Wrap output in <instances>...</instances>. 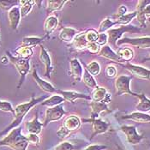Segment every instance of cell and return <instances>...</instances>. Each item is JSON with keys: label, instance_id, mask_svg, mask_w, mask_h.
Listing matches in <instances>:
<instances>
[{"label": "cell", "instance_id": "8992f818", "mask_svg": "<svg viewBox=\"0 0 150 150\" xmlns=\"http://www.w3.org/2000/svg\"><path fill=\"white\" fill-rule=\"evenodd\" d=\"M136 11L141 28H146V21L150 19V0L138 1Z\"/></svg>", "mask_w": 150, "mask_h": 150}, {"label": "cell", "instance_id": "8d00e7d4", "mask_svg": "<svg viewBox=\"0 0 150 150\" xmlns=\"http://www.w3.org/2000/svg\"><path fill=\"white\" fill-rule=\"evenodd\" d=\"M19 6V1L17 0H10V1H0V9L3 11H9L15 6Z\"/></svg>", "mask_w": 150, "mask_h": 150}, {"label": "cell", "instance_id": "3957f363", "mask_svg": "<svg viewBox=\"0 0 150 150\" xmlns=\"http://www.w3.org/2000/svg\"><path fill=\"white\" fill-rule=\"evenodd\" d=\"M6 56L9 58L10 62L15 66V68L18 71L20 75V79H19V83L17 85V88H20L25 81L26 76L28 73L30 71V63L29 59H24V58H20L12 55L11 53L7 51L6 52Z\"/></svg>", "mask_w": 150, "mask_h": 150}, {"label": "cell", "instance_id": "4fadbf2b", "mask_svg": "<svg viewBox=\"0 0 150 150\" xmlns=\"http://www.w3.org/2000/svg\"><path fill=\"white\" fill-rule=\"evenodd\" d=\"M81 121L80 118L76 115H70L68 116L63 122L62 127L64 129H66V131H68L69 134L72 132L76 131L77 129H79L81 127Z\"/></svg>", "mask_w": 150, "mask_h": 150}, {"label": "cell", "instance_id": "f907efd6", "mask_svg": "<svg viewBox=\"0 0 150 150\" xmlns=\"http://www.w3.org/2000/svg\"><path fill=\"white\" fill-rule=\"evenodd\" d=\"M0 45H1V38H0Z\"/></svg>", "mask_w": 150, "mask_h": 150}, {"label": "cell", "instance_id": "d6a6232c", "mask_svg": "<svg viewBox=\"0 0 150 150\" xmlns=\"http://www.w3.org/2000/svg\"><path fill=\"white\" fill-rule=\"evenodd\" d=\"M137 17V11L131 12V13H127L124 16H121L117 18L114 19L113 21H115V23H117V25H120V26H126L129 25L130 22Z\"/></svg>", "mask_w": 150, "mask_h": 150}, {"label": "cell", "instance_id": "603a6c76", "mask_svg": "<svg viewBox=\"0 0 150 150\" xmlns=\"http://www.w3.org/2000/svg\"><path fill=\"white\" fill-rule=\"evenodd\" d=\"M77 35V31L73 28H63L58 35V38L60 40L69 43L71 42L76 35Z\"/></svg>", "mask_w": 150, "mask_h": 150}, {"label": "cell", "instance_id": "ac0fdd59", "mask_svg": "<svg viewBox=\"0 0 150 150\" xmlns=\"http://www.w3.org/2000/svg\"><path fill=\"white\" fill-rule=\"evenodd\" d=\"M21 12H20V6H15L8 11V19L10 23V27L13 30L17 29L20 21H21Z\"/></svg>", "mask_w": 150, "mask_h": 150}, {"label": "cell", "instance_id": "836d02e7", "mask_svg": "<svg viewBox=\"0 0 150 150\" xmlns=\"http://www.w3.org/2000/svg\"><path fill=\"white\" fill-rule=\"evenodd\" d=\"M16 54L17 58H24V59H29L32 57L34 53V50L31 47H26V46H20L16 51Z\"/></svg>", "mask_w": 150, "mask_h": 150}, {"label": "cell", "instance_id": "7c38bea8", "mask_svg": "<svg viewBox=\"0 0 150 150\" xmlns=\"http://www.w3.org/2000/svg\"><path fill=\"white\" fill-rule=\"evenodd\" d=\"M99 56L103 57V58H106L108 60H111L112 62H114L116 64H118L120 65L124 64L125 62H124L120 57L117 54V52L112 50V48L109 45H105V46H101L100 52H99Z\"/></svg>", "mask_w": 150, "mask_h": 150}, {"label": "cell", "instance_id": "e575fe53", "mask_svg": "<svg viewBox=\"0 0 150 150\" xmlns=\"http://www.w3.org/2000/svg\"><path fill=\"white\" fill-rule=\"evenodd\" d=\"M117 25V23H115V21H113L111 17H107L104 19L100 24V27H99V30H98V33L99 34H101V33H105V31L111 29L112 27Z\"/></svg>", "mask_w": 150, "mask_h": 150}, {"label": "cell", "instance_id": "d4e9b609", "mask_svg": "<svg viewBox=\"0 0 150 150\" xmlns=\"http://www.w3.org/2000/svg\"><path fill=\"white\" fill-rule=\"evenodd\" d=\"M58 19L54 16H50L46 18L44 23V31L46 33V36H49L58 26Z\"/></svg>", "mask_w": 150, "mask_h": 150}, {"label": "cell", "instance_id": "f1b7e54d", "mask_svg": "<svg viewBox=\"0 0 150 150\" xmlns=\"http://www.w3.org/2000/svg\"><path fill=\"white\" fill-rule=\"evenodd\" d=\"M64 101H65L64 99L61 95L54 94V95L48 97L46 100H45L41 103V105H45V106H47L48 108H50V107H54V106H57L59 105H62Z\"/></svg>", "mask_w": 150, "mask_h": 150}, {"label": "cell", "instance_id": "74e56055", "mask_svg": "<svg viewBox=\"0 0 150 150\" xmlns=\"http://www.w3.org/2000/svg\"><path fill=\"white\" fill-rule=\"evenodd\" d=\"M98 35H99L98 31H96L94 29H88V30L85 31V37L88 43L96 42L97 39H98Z\"/></svg>", "mask_w": 150, "mask_h": 150}, {"label": "cell", "instance_id": "6da1fadb", "mask_svg": "<svg viewBox=\"0 0 150 150\" xmlns=\"http://www.w3.org/2000/svg\"><path fill=\"white\" fill-rule=\"evenodd\" d=\"M47 98H48V95H42V96L37 98V99H35V97L33 95L29 101L17 105L14 108L15 113H14V119H13V121H12L11 124L8 127L5 128L2 132H0V137L7 135L13 129L20 126L21 124L23 123V118L25 117V116L28 113V112L37 104H39V103L41 104Z\"/></svg>", "mask_w": 150, "mask_h": 150}, {"label": "cell", "instance_id": "1f68e13d", "mask_svg": "<svg viewBox=\"0 0 150 150\" xmlns=\"http://www.w3.org/2000/svg\"><path fill=\"white\" fill-rule=\"evenodd\" d=\"M81 79H82V81L84 82L85 86L89 88L95 89L98 87L97 81L94 79V77L86 69L83 70V75H82V78Z\"/></svg>", "mask_w": 150, "mask_h": 150}, {"label": "cell", "instance_id": "52a82bcc", "mask_svg": "<svg viewBox=\"0 0 150 150\" xmlns=\"http://www.w3.org/2000/svg\"><path fill=\"white\" fill-rule=\"evenodd\" d=\"M65 114H66V112L64 110V107L62 105L47 108L45 112V121L43 122V126L46 127L52 122H56L62 119Z\"/></svg>", "mask_w": 150, "mask_h": 150}, {"label": "cell", "instance_id": "816d5d0a", "mask_svg": "<svg viewBox=\"0 0 150 150\" xmlns=\"http://www.w3.org/2000/svg\"><path fill=\"white\" fill-rule=\"evenodd\" d=\"M149 23H150V19H149Z\"/></svg>", "mask_w": 150, "mask_h": 150}, {"label": "cell", "instance_id": "9c48e42d", "mask_svg": "<svg viewBox=\"0 0 150 150\" xmlns=\"http://www.w3.org/2000/svg\"><path fill=\"white\" fill-rule=\"evenodd\" d=\"M120 129L125 135L126 140L129 144H132V145L138 144L144 138V137L142 135L138 134L137 127L135 125H124L120 127Z\"/></svg>", "mask_w": 150, "mask_h": 150}, {"label": "cell", "instance_id": "f6af8a7d", "mask_svg": "<svg viewBox=\"0 0 150 150\" xmlns=\"http://www.w3.org/2000/svg\"><path fill=\"white\" fill-rule=\"evenodd\" d=\"M125 14H127V8L125 6V5H120L119 6V8H118V10H117V11L115 15H113L112 16V20H114L116 18H117V17H119V16H124V15H125Z\"/></svg>", "mask_w": 150, "mask_h": 150}, {"label": "cell", "instance_id": "4316f807", "mask_svg": "<svg viewBox=\"0 0 150 150\" xmlns=\"http://www.w3.org/2000/svg\"><path fill=\"white\" fill-rule=\"evenodd\" d=\"M68 1L66 0H49L46 2V12L47 14H51L52 12L61 11L65 4H67Z\"/></svg>", "mask_w": 150, "mask_h": 150}, {"label": "cell", "instance_id": "8fae6325", "mask_svg": "<svg viewBox=\"0 0 150 150\" xmlns=\"http://www.w3.org/2000/svg\"><path fill=\"white\" fill-rule=\"evenodd\" d=\"M82 121L92 124L93 133L91 135L90 140H93V138H94L98 135H101V134L107 132L109 126H110V125L107 122L102 120L101 118H96V119L88 118V119H83Z\"/></svg>", "mask_w": 150, "mask_h": 150}, {"label": "cell", "instance_id": "c3c4849f", "mask_svg": "<svg viewBox=\"0 0 150 150\" xmlns=\"http://www.w3.org/2000/svg\"><path fill=\"white\" fill-rule=\"evenodd\" d=\"M146 61H150V56L149 57V58H144L142 62H146Z\"/></svg>", "mask_w": 150, "mask_h": 150}, {"label": "cell", "instance_id": "f35d334b", "mask_svg": "<svg viewBox=\"0 0 150 150\" xmlns=\"http://www.w3.org/2000/svg\"><path fill=\"white\" fill-rule=\"evenodd\" d=\"M0 111L5 112H11L13 115L15 113V110L12 106L11 103L5 100H0Z\"/></svg>", "mask_w": 150, "mask_h": 150}, {"label": "cell", "instance_id": "f5cc1de1", "mask_svg": "<svg viewBox=\"0 0 150 150\" xmlns=\"http://www.w3.org/2000/svg\"><path fill=\"white\" fill-rule=\"evenodd\" d=\"M149 146H150V143H149Z\"/></svg>", "mask_w": 150, "mask_h": 150}, {"label": "cell", "instance_id": "7bdbcfd3", "mask_svg": "<svg viewBox=\"0 0 150 150\" xmlns=\"http://www.w3.org/2000/svg\"><path fill=\"white\" fill-rule=\"evenodd\" d=\"M107 42H108V36H107V34H105V33L99 34L96 43L100 46H105Z\"/></svg>", "mask_w": 150, "mask_h": 150}, {"label": "cell", "instance_id": "44dd1931", "mask_svg": "<svg viewBox=\"0 0 150 150\" xmlns=\"http://www.w3.org/2000/svg\"><path fill=\"white\" fill-rule=\"evenodd\" d=\"M32 76H33V78L35 79V82L37 83V85L40 87V88L41 90H43L44 92L46 93H56L57 92V89L49 82H47L45 80L41 79L38 73H37V70L36 69H34L33 70V73H32Z\"/></svg>", "mask_w": 150, "mask_h": 150}, {"label": "cell", "instance_id": "d590c367", "mask_svg": "<svg viewBox=\"0 0 150 150\" xmlns=\"http://www.w3.org/2000/svg\"><path fill=\"white\" fill-rule=\"evenodd\" d=\"M85 69H87L93 76H97V75L100 74V64L98 62L92 61L91 63H89L88 64L86 65Z\"/></svg>", "mask_w": 150, "mask_h": 150}, {"label": "cell", "instance_id": "30bf717a", "mask_svg": "<svg viewBox=\"0 0 150 150\" xmlns=\"http://www.w3.org/2000/svg\"><path fill=\"white\" fill-rule=\"evenodd\" d=\"M122 66L126 69L132 75V76H136L139 79H144V80H149L150 81V69H147L145 67L132 64L129 62L126 64H122Z\"/></svg>", "mask_w": 150, "mask_h": 150}, {"label": "cell", "instance_id": "cb8c5ba5", "mask_svg": "<svg viewBox=\"0 0 150 150\" xmlns=\"http://www.w3.org/2000/svg\"><path fill=\"white\" fill-rule=\"evenodd\" d=\"M137 97L139 99L138 104L136 105V109L140 112H148L150 111V100L144 93H137Z\"/></svg>", "mask_w": 150, "mask_h": 150}, {"label": "cell", "instance_id": "83f0119b", "mask_svg": "<svg viewBox=\"0 0 150 150\" xmlns=\"http://www.w3.org/2000/svg\"><path fill=\"white\" fill-rule=\"evenodd\" d=\"M35 1L34 0H21L19 1V6H20V12L21 16L26 17L30 12L32 11L33 7L35 4Z\"/></svg>", "mask_w": 150, "mask_h": 150}, {"label": "cell", "instance_id": "ba28073f", "mask_svg": "<svg viewBox=\"0 0 150 150\" xmlns=\"http://www.w3.org/2000/svg\"><path fill=\"white\" fill-rule=\"evenodd\" d=\"M123 44H128L130 46H136L140 49H147L150 48V36H142L137 38H128L125 37L120 39L117 42V46H120Z\"/></svg>", "mask_w": 150, "mask_h": 150}, {"label": "cell", "instance_id": "e0dca14e", "mask_svg": "<svg viewBox=\"0 0 150 150\" xmlns=\"http://www.w3.org/2000/svg\"><path fill=\"white\" fill-rule=\"evenodd\" d=\"M70 74L72 78L76 81H80L82 78L83 69L80 61L77 58H73L69 61Z\"/></svg>", "mask_w": 150, "mask_h": 150}, {"label": "cell", "instance_id": "ee69618b", "mask_svg": "<svg viewBox=\"0 0 150 150\" xmlns=\"http://www.w3.org/2000/svg\"><path fill=\"white\" fill-rule=\"evenodd\" d=\"M87 49L88 50L89 52H91L93 54H98L100 50V46H99L96 42L88 43V45L87 46Z\"/></svg>", "mask_w": 150, "mask_h": 150}, {"label": "cell", "instance_id": "ab89813d", "mask_svg": "<svg viewBox=\"0 0 150 150\" xmlns=\"http://www.w3.org/2000/svg\"><path fill=\"white\" fill-rule=\"evenodd\" d=\"M75 149V147L74 145L67 141H64V142H62L61 143H59L58 145H57L55 147L54 150H74Z\"/></svg>", "mask_w": 150, "mask_h": 150}, {"label": "cell", "instance_id": "484cf974", "mask_svg": "<svg viewBox=\"0 0 150 150\" xmlns=\"http://www.w3.org/2000/svg\"><path fill=\"white\" fill-rule=\"evenodd\" d=\"M48 36L45 35L44 37L39 38V37H35V36H28L24 37L22 40V46H26V47H31L34 48L35 46L40 45L42 41H44L46 39H47Z\"/></svg>", "mask_w": 150, "mask_h": 150}, {"label": "cell", "instance_id": "5bb4252c", "mask_svg": "<svg viewBox=\"0 0 150 150\" xmlns=\"http://www.w3.org/2000/svg\"><path fill=\"white\" fill-rule=\"evenodd\" d=\"M40 52L39 58H40V60L41 61V63L45 65L46 76H47L48 78H51V74L53 70V68L52 66V59H51V57H50L49 53L47 52L46 48L41 44L40 45Z\"/></svg>", "mask_w": 150, "mask_h": 150}, {"label": "cell", "instance_id": "d6986e66", "mask_svg": "<svg viewBox=\"0 0 150 150\" xmlns=\"http://www.w3.org/2000/svg\"><path fill=\"white\" fill-rule=\"evenodd\" d=\"M43 126V123H40L39 121L38 117V112L35 113V117L31 121H28L25 123V128L29 134H35V135H40L41 133Z\"/></svg>", "mask_w": 150, "mask_h": 150}, {"label": "cell", "instance_id": "f546056e", "mask_svg": "<svg viewBox=\"0 0 150 150\" xmlns=\"http://www.w3.org/2000/svg\"><path fill=\"white\" fill-rule=\"evenodd\" d=\"M88 45V42L87 41L86 37H85V31L81 32L80 34H77L73 40V46L77 50L87 49Z\"/></svg>", "mask_w": 150, "mask_h": 150}, {"label": "cell", "instance_id": "4dcf8cb0", "mask_svg": "<svg viewBox=\"0 0 150 150\" xmlns=\"http://www.w3.org/2000/svg\"><path fill=\"white\" fill-rule=\"evenodd\" d=\"M117 54L125 63L129 62L134 58V51L131 48H129V47L118 48L117 51Z\"/></svg>", "mask_w": 150, "mask_h": 150}, {"label": "cell", "instance_id": "ffe728a7", "mask_svg": "<svg viewBox=\"0 0 150 150\" xmlns=\"http://www.w3.org/2000/svg\"><path fill=\"white\" fill-rule=\"evenodd\" d=\"M90 108H91V114H90V118L91 119H96L99 118V116L103 112H109L107 103L105 101L102 102H93L92 101L89 103Z\"/></svg>", "mask_w": 150, "mask_h": 150}, {"label": "cell", "instance_id": "7a4b0ae2", "mask_svg": "<svg viewBox=\"0 0 150 150\" xmlns=\"http://www.w3.org/2000/svg\"><path fill=\"white\" fill-rule=\"evenodd\" d=\"M29 143L25 136L22 134V126L13 129L4 138L0 140V147H9L13 150H27Z\"/></svg>", "mask_w": 150, "mask_h": 150}, {"label": "cell", "instance_id": "277c9868", "mask_svg": "<svg viewBox=\"0 0 150 150\" xmlns=\"http://www.w3.org/2000/svg\"><path fill=\"white\" fill-rule=\"evenodd\" d=\"M141 28L136 27L134 25H126V26H120L119 28H111L107 32L108 36V42L110 44V46L117 48V42L118 40L121 39V37L125 33H131V34H136L141 32Z\"/></svg>", "mask_w": 150, "mask_h": 150}, {"label": "cell", "instance_id": "7402d4cb", "mask_svg": "<svg viewBox=\"0 0 150 150\" xmlns=\"http://www.w3.org/2000/svg\"><path fill=\"white\" fill-rule=\"evenodd\" d=\"M122 119H128V120H132L134 122L140 123V124H146L150 123V115L148 113L144 112H134L130 114L123 116L121 117Z\"/></svg>", "mask_w": 150, "mask_h": 150}, {"label": "cell", "instance_id": "9a60e30c", "mask_svg": "<svg viewBox=\"0 0 150 150\" xmlns=\"http://www.w3.org/2000/svg\"><path fill=\"white\" fill-rule=\"evenodd\" d=\"M57 93L61 95L65 101L68 102H75L76 100L77 99H82V100H91V97L84 94V93H81L76 92V91H64V90H58L57 89Z\"/></svg>", "mask_w": 150, "mask_h": 150}, {"label": "cell", "instance_id": "7dc6e473", "mask_svg": "<svg viewBox=\"0 0 150 150\" xmlns=\"http://www.w3.org/2000/svg\"><path fill=\"white\" fill-rule=\"evenodd\" d=\"M9 58L7 57V56H5V57H2L1 58V62H2V64H7L8 63H9Z\"/></svg>", "mask_w": 150, "mask_h": 150}, {"label": "cell", "instance_id": "5b68a950", "mask_svg": "<svg viewBox=\"0 0 150 150\" xmlns=\"http://www.w3.org/2000/svg\"><path fill=\"white\" fill-rule=\"evenodd\" d=\"M132 76H125L121 75L118 76L115 80L116 95L120 96L123 94H129L137 97V93L131 91L130 89V81L132 80Z\"/></svg>", "mask_w": 150, "mask_h": 150}, {"label": "cell", "instance_id": "bcb514c9", "mask_svg": "<svg viewBox=\"0 0 150 150\" xmlns=\"http://www.w3.org/2000/svg\"><path fill=\"white\" fill-rule=\"evenodd\" d=\"M107 149L106 146L101 144H91L88 147H87L84 150H104Z\"/></svg>", "mask_w": 150, "mask_h": 150}, {"label": "cell", "instance_id": "b9f144b4", "mask_svg": "<svg viewBox=\"0 0 150 150\" xmlns=\"http://www.w3.org/2000/svg\"><path fill=\"white\" fill-rule=\"evenodd\" d=\"M26 137V138L28 140V143L29 144H33V145H35V146H37L39 143H40V137H39V135H35V134H28L27 136H25Z\"/></svg>", "mask_w": 150, "mask_h": 150}, {"label": "cell", "instance_id": "2e32d148", "mask_svg": "<svg viewBox=\"0 0 150 150\" xmlns=\"http://www.w3.org/2000/svg\"><path fill=\"white\" fill-rule=\"evenodd\" d=\"M91 100L93 102H102L105 101V103H109L111 100V94L107 93L106 88L103 87H97L95 89H93L92 93Z\"/></svg>", "mask_w": 150, "mask_h": 150}, {"label": "cell", "instance_id": "681fc988", "mask_svg": "<svg viewBox=\"0 0 150 150\" xmlns=\"http://www.w3.org/2000/svg\"><path fill=\"white\" fill-rule=\"evenodd\" d=\"M118 148V150H125V149H121L120 147H117Z\"/></svg>", "mask_w": 150, "mask_h": 150}, {"label": "cell", "instance_id": "60d3db41", "mask_svg": "<svg viewBox=\"0 0 150 150\" xmlns=\"http://www.w3.org/2000/svg\"><path fill=\"white\" fill-rule=\"evenodd\" d=\"M117 70L115 66L112 64L107 65L105 69V74L108 78H114L115 76H117Z\"/></svg>", "mask_w": 150, "mask_h": 150}]
</instances>
